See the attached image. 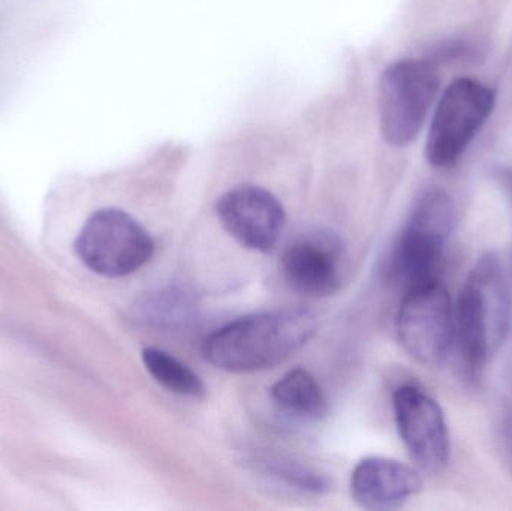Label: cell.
Here are the masks:
<instances>
[{
	"mask_svg": "<svg viewBox=\"0 0 512 511\" xmlns=\"http://www.w3.org/2000/svg\"><path fill=\"white\" fill-rule=\"evenodd\" d=\"M315 315L304 308L246 315L221 327L204 342L207 362L234 374L273 368L315 335Z\"/></svg>",
	"mask_w": 512,
	"mask_h": 511,
	"instance_id": "6da1fadb",
	"label": "cell"
},
{
	"mask_svg": "<svg viewBox=\"0 0 512 511\" xmlns=\"http://www.w3.org/2000/svg\"><path fill=\"white\" fill-rule=\"evenodd\" d=\"M511 294L499 258L484 255L469 272L456 308V339L472 371L483 369L507 341Z\"/></svg>",
	"mask_w": 512,
	"mask_h": 511,
	"instance_id": "7a4b0ae2",
	"label": "cell"
},
{
	"mask_svg": "<svg viewBox=\"0 0 512 511\" xmlns=\"http://www.w3.org/2000/svg\"><path fill=\"white\" fill-rule=\"evenodd\" d=\"M454 225L456 209L447 192L429 189L418 198L388 260V273L403 290L438 279Z\"/></svg>",
	"mask_w": 512,
	"mask_h": 511,
	"instance_id": "3957f363",
	"label": "cell"
},
{
	"mask_svg": "<svg viewBox=\"0 0 512 511\" xmlns=\"http://www.w3.org/2000/svg\"><path fill=\"white\" fill-rule=\"evenodd\" d=\"M432 62L403 59L391 63L379 83V120L385 141L403 147L417 138L439 92Z\"/></svg>",
	"mask_w": 512,
	"mask_h": 511,
	"instance_id": "277c9868",
	"label": "cell"
},
{
	"mask_svg": "<svg viewBox=\"0 0 512 511\" xmlns=\"http://www.w3.org/2000/svg\"><path fill=\"white\" fill-rule=\"evenodd\" d=\"M496 95L472 78H457L445 89L427 135L426 158L432 167L450 168L471 146L495 108Z\"/></svg>",
	"mask_w": 512,
	"mask_h": 511,
	"instance_id": "5b68a950",
	"label": "cell"
},
{
	"mask_svg": "<svg viewBox=\"0 0 512 511\" xmlns=\"http://www.w3.org/2000/svg\"><path fill=\"white\" fill-rule=\"evenodd\" d=\"M78 258L92 272L108 278L131 275L155 254V240L128 213L102 209L87 219L75 242Z\"/></svg>",
	"mask_w": 512,
	"mask_h": 511,
	"instance_id": "8992f818",
	"label": "cell"
},
{
	"mask_svg": "<svg viewBox=\"0 0 512 511\" xmlns=\"http://www.w3.org/2000/svg\"><path fill=\"white\" fill-rule=\"evenodd\" d=\"M396 324L412 359L430 368L444 365L456 341V308L439 279L405 291Z\"/></svg>",
	"mask_w": 512,
	"mask_h": 511,
	"instance_id": "52a82bcc",
	"label": "cell"
},
{
	"mask_svg": "<svg viewBox=\"0 0 512 511\" xmlns=\"http://www.w3.org/2000/svg\"><path fill=\"white\" fill-rule=\"evenodd\" d=\"M394 419L403 446L418 470L429 476L444 471L451 443L444 411L421 387L403 384L394 392Z\"/></svg>",
	"mask_w": 512,
	"mask_h": 511,
	"instance_id": "ba28073f",
	"label": "cell"
},
{
	"mask_svg": "<svg viewBox=\"0 0 512 511\" xmlns=\"http://www.w3.org/2000/svg\"><path fill=\"white\" fill-rule=\"evenodd\" d=\"M216 213L240 245L256 252L271 251L285 228L282 204L259 186H237L225 192L216 203Z\"/></svg>",
	"mask_w": 512,
	"mask_h": 511,
	"instance_id": "9c48e42d",
	"label": "cell"
},
{
	"mask_svg": "<svg viewBox=\"0 0 512 511\" xmlns=\"http://www.w3.org/2000/svg\"><path fill=\"white\" fill-rule=\"evenodd\" d=\"M282 272L297 293L333 296L342 285L339 243L321 234L300 237L283 252Z\"/></svg>",
	"mask_w": 512,
	"mask_h": 511,
	"instance_id": "30bf717a",
	"label": "cell"
},
{
	"mask_svg": "<svg viewBox=\"0 0 512 511\" xmlns=\"http://www.w3.org/2000/svg\"><path fill=\"white\" fill-rule=\"evenodd\" d=\"M423 488L420 473L387 458L363 459L351 477V494L367 510H391L405 504Z\"/></svg>",
	"mask_w": 512,
	"mask_h": 511,
	"instance_id": "8fae6325",
	"label": "cell"
},
{
	"mask_svg": "<svg viewBox=\"0 0 512 511\" xmlns=\"http://www.w3.org/2000/svg\"><path fill=\"white\" fill-rule=\"evenodd\" d=\"M271 399L280 413L297 422H319L328 414L324 390L306 369H292L271 387Z\"/></svg>",
	"mask_w": 512,
	"mask_h": 511,
	"instance_id": "7c38bea8",
	"label": "cell"
},
{
	"mask_svg": "<svg viewBox=\"0 0 512 511\" xmlns=\"http://www.w3.org/2000/svg\"><path fill=\"white\" fill-rule=\"evenodd\" d=\"M143 362L149 374L168 392L186 398H203L206 395L201 378L182 360L159 348H146Z\"/></svg>",
	"mask_w": 512,
	"mask_h": 511,
	"instance_id": "4fadbf2b",
	"label": "cell"
},
{
	"mask_svg": "<svg viewBox=\"0 0 512 511\" xmlns=\"http://www.w3.org/2000/svg\"><path fill=\"white\" fill-rule=\"evenodd\" d=\"M271 473L276 474L280 479L285 480L289 485L297 486L303 491L319 492L327 491L328 483L325 477L307 470V468L298 467L294 464H283V462H274L270 464Z\"/></svg>",
	"mask_w": 512,
	"mask_h": 511,
	"instance_id": "5bb4252c",
	"label": "cell"
},
{
	"mask_svg": "<svg viewBox=\"0 0 512 511\" xmlns=\"http://www.w3.org/2000/svg\"><path fill=\"white\" fill-rule=\"evenodd\" d=\"M182 306L176 294H159L149 303H144L141 308L144 311V318H149V321H176L182 315H186V308Z\"/></svg>",
	"mask_w": 512,
	"mask_h": 511,
	"instance_id": "9a60e30c",
	"label": "cell"
},
{
	"mask_svg": "<svg viewBox=\"0 0 512 511\" xmlns=\"http://www.w3.org/2000/svg\"><path fill=\"white\" fill-rule=\"evenodd\" d=\"M496 180H498L499 185L502 186L505 194H507L512 209V167L499 168V170L496 171Z\"/></svg>",
	"mask_w": 512,
	"mask_h": 511,
	"instance_id": "2e32d148",
	"label": "cell"
},
{
	"mask_svg": "<svg viewBox=\"0 0 512 511\" xmlns=\"http://www.w3.org/2000/svg\"><path fill=\"white\" fill-rule=\"evenodd\" d=\"M505 444H507L508 452H510L512 458V417L507 420L504 428Z\"/></svg>",
	"mask_w": 512,
	"mask_h": 511,
	"instance_id": "e0dca14e",
	"label": "cell"
}]
</instances>
